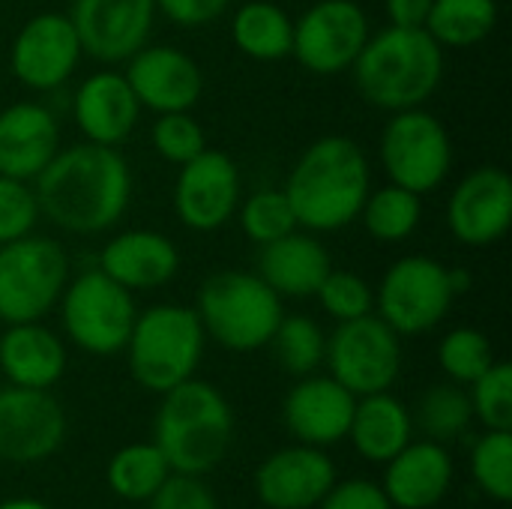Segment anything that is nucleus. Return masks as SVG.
Listing matches in <instances>:
<instances>
[{"label": "nucleus", "mask_w": 512, "mask_h": 509, "mask_svg": "<svg viewBox=\"0 0 512 509\" xmlns=\"http://www.w3.org/2000/svg\"><path fill=\"white\" fill-rule=\"evenodd\" d=\"M357 396L330 375H306L288 390L282 405L285 429L306 447H330L348 438Z\"/></svg>", "instance_id": "obj_19"}, {"label": "nucleus", "mask_w": 512, "mask_h": 509, "mask_svg": "<svg viewBox=\"0 0 512 509\" xmlns=\"http://www.w3.org/2000/svg\"><path fill=\"white\" fill-rule=\"evenodd\" d=\"M471 408L474 420L486 426V432H512V366L495 360L474 384H471Z\"/></svg>", "instance_id": "obj_37"}, {"label": "nucleus", "mask_w": 512, "mask_h": 509, "mask_svg": "<svg viewBox=\"0 0 512 509\" xmlns=\"http://www.w3.org/2000/svg\"><path fill=\"white\" fill-rule=\"evenodd\" d=\"M81 51L99 63H126L150 42L156 24L153 0H72L66 12Z\"/></svg>", "instance_id": "obj_15"}, {"label": "nucleus", "mask_w": 512, "mask_h": 509, "mask_svg": "<svg viewBox=\"0 0 512 509\" xmlns=\"http://www.w3.org/2000/svg\"><path fill=\"white\" fill-rule=\"evenodd\" d=\"M333 270L327 246L312 231H288L285 237L264 243L258 255V276L279 297H315L324 276Z\"/></svg>", "instance_id": "obj_25"}, {"label": "nucleus", "mask_w": 512, "mask_h": 509, "mask_svg": "<svg viewBox=\"0 0 512 509\" xmlns=\"http://www.w3.org/2000/svg\"><path fill=\"white\" fill-rule=\"evenodd\" d=\"M150 141H153V150L177 168L186 165L189 159H195L201 150H207V135L201 129V123L192 117V111L156 114Z\"/></svg>", "instance_id": "obj_39"}, {"label": "nucleus", "mask_w": 512, "mask_h": 509, "mask_svg": "<svg viewBox=\"0 0 512 509\" xmlns=\"http://www.w3.org/2000/svg\"><path fill=\"white\" fill-rule=\"evenodd\" d=\"M69 282L66 249L39 234L18 237L0 246V321H42L57 309Z\"/></svg>", "instance_id": "obj_9"}, {"label": "nucleus", "mask_w": 512, "mask_h": 509, "mask_svg": "<svg viewBox=\"0 0 512 509\" xmlns=\"http://www.w3.org/2000/svg\"><path fill=\"white\" fill-rule=\"evenodd\" d=\"M60 150V126L42 102H12L0 111V174L33 183Z\"/></svg>", "instance_id": "obj_23"}, {"label": "nucleus", "mask_w": 512, "mask_h": 509, "mask_svg": "<svg viewBox=\"0 0 512 509\" xmlns=\"http://www.w3.org/2000/svg\"><path fill=\"white\" fill-rule=\"evenodd\" d=\"M99 270L126 291H153L177 276L180 252L177 243L162 231L129 228L102 246Z\"/></svg>", "instance_id": "obj_22"}, {"label": "nucleus", "mask_w": 512, "mask_h": 509, "mask_svg": "<svg viewBox=\"0 0 512 509\" xmlns=\"http://www.w3.org/2000/svg\"><path fill=\"white\" fill-rule=\"evenodd\" d=\"M477 486L498 504L512 501V432H486L471 450Z\"/></svg>", "instance_id": "obj_36"}, {"label": "nucleus", "mask_w": 512, "mask_h": 509, "mask_svg": "<svg viewBox=\"0 0 512 509\" xmlns=\"http://www.w3.org/2000/svg\"><path fill=\"white\" fill-rule=\"evenodd\" d=\"M468 288V270L447 267L432 255H405L384 270L375 288V309L399 336H420L435 330Z\"/></svg>", "instance_id": "obj_7"}, {"label": "nucleus", "mask_w": 512, "mask_h": 509, "mask_svg": "<svg viewBox=\"0 0 512 509\" xmlns=\"http://www.w3.org/2000/svg\"><path fill=\"white\" fill-rule=\"evenodd\" d=\"M231 39L246 57L276 63L291 57L294 18L270 0H249L231 18Z\"/></svg>", "instance_id": "obj_28"}, {"label": "nucleus", "mask_w": 512, "mask_h": 509, "mask_svg": "<svg viewBox=\"0 0 512 509\" xmlns=\"http://www.w3.org/2000/svg\"><path fill=\"white\" fill-rule=\"evenodd\" d=\"M366 234L378 243H402L423 222V201L417 192L387 183L366 195L363 210L357 216Z\"/></svg>", "instance_id": "obj_30"}, {"label": "nucleus", "mask_w": 512, "mask_h": 509, "mask_svg": "<svg viewBox=\"0 0 512 509\" xmlns=\"http://www.w3.org/2000/svg\"><path fill=\"white\" fill-rule=\"evenodd\" d=\"M237 222H240L243 234L258 246L273 243V240L285 237L288 231L300 228L297 216L291 210V201L282 189L252 192L246 201L237 204Z\"/></svg>", "instance_id": "obj_34"}, {"label": "nucleus", "mask_w": 512, "mask_h": 509, "mask_svg": "<svg viewBox=\"0 0 512 509\" xmlns=\"http://www.w3.org/2000/svg\"><path fill=\"white\" fill-rule=\"evenodd\" d=\"M270 345H273V354H276L279 366L288 375L306 378V375L318 372V366L324 363L327 336L306 315H282Z\"/></svg>", "instance_id": "obj_32"}, {"label": "nucleus", "mask_w": 512, "mask_h": 509, "mask_svg": "<svg viewBox=\"0 0 512 509\" xmlns=\"http://www.w3.org/2000/svg\"><path fill=\"white\" fill-rule=\"evenodd\" d=\"M81 42L66 12H36L12 39V75L36 93L63 87L81 60Z\"/></svg>", "instance_id": "obj_13"}, {"label": "nucleus", "mask_w": 512, "mask_h": 509, "mask_svg": "<svg viewBox=\"0 0 512 509\" xmlns=\"http://www.w3.org/2000/svg\"><path fill=\"white\" fill-rule=\"evenodd\" d=\"M192 309L204 336L234 354L267 348L285 315L282 297L258 273L246 270H219L207 276Z\"/></svg>", "instance_id": "obj_5"}, {"label": "nucleus", "mask_w": 512, "mask_h": 509, "mask_svg": "<svg viewBox=\"0 0 512 509\" xmlns=\"http://www.w3.org/2000/svg\"><path fill=\"white\" fill-rule=\"evenodd\" d=\"M453 486V456L438 441L399 450L384 471V495L396 509H432Z\"/></svg>", "instance_id": "obj_24"}, {"label": "nucleus", "mask_w": 512, "mask_h": 509, "mask_svg": "<svg viewBox=\"0 0 512 509\" xmlns=\"http://www.w3.org/2000/svg\"><path fill=\"white\" fill-rule=\"evenodd\" d=\"M204 327L192 306L156 303L135 315L126 357L132 378L150 393H168L171 387L195 378L204 357Z\"/></svg>", "instance_id": "obj_6"}, {"label": "nucleus", "mask_w": 512, "mask_h": 509, "mask_svg": "<svg viewBox=\"0 0 512 509\" xmlns=\"http://www.w3.org/2000/svg\"><path fill=\"white\" fill-rule=\"evenodd\" d=\"M324 363L330 366V378L354 396L384 393L402 372V336L375 312L342 321L327 336Z\"/></svg>", "instance_id": "obj_11"}, {"label": "nucleus", "mask_w": 512, "mask_h": 509, "mask_svg": "<svg viewBox=\"0 0 512 509\" xmlns=\"http://www.w3.org/2000/svg\"><path fill=\"white\" fill-rule=\"evenodd\" d=\"M378 156L390 183L423 198L450 177L453 138L441 117L426 111V105L405 108L390 114L378 141Z\"/></svg>", "instance_id": "obj_10"}, {"label": "nucleus", "mask_w": 512, "mask_h": 509, "mask_svg": "<svg viewBox=\"0 0 512 509\" xmlns=\"http://www.w3.org/2000/svg\"><path fill=\"white\" fill-rule=\"evenodd\" d=\"M234 414L228 399L207 381L189 378L168 393L153 423V444L162 450L174 474L204 477L231 450Z\"/></svg>", "instance_id": "obj_4"}, {"label": "nucleus", "mask_w": 512, "mask_h": 509, "mask_svg": "<svg viewBox=\"0 0 512 509\" xmlns=\"http://www.w3.org/2000/svg\"><path fill=\"white\" fill-rule=\"evenodd\" d=\"M240 204V168L222 150H201L195 159L180 165L174 183L177 219L198 234L219 231L228 225Z\"/></svg>", "instance_id": "obj_14"}, {"label": "nucleus", "mask_w": 512, "mask_h": 509, "mask_svg": "<svg viewBox=\"0 0 512 509\" xmlns=\"http://www.w3.org/2000/svg\"><path fill=\"white\" fill-rule=\"evenodd\" d=\"M63 333L90 357H114L126 348L138 306L132 291L117 285L99 267L69 279L60 294Z\"/></svg>", "instance_id": "obj_8"}, {"label": "nucleus", "mask_w": 512, "mask_h": 509, "mask_svg": "<svg viewBox=\"0 0 512 509\" xmlns=\"http://www.w3.org/2000/svg\"><path fill=\"white\" fill-rule=\"evenodd\" d=\"M150 509H219L210 486L192 474H168L150 498Z\"/></svg>", "instance_id": "obj_41"}, {"label": "nucleus", "mask_w": 512, "mask_h": 509, "mask_svg": "<svg viewBox=\"0 0 512 509\" xmlns=\"http://www.w3.org/2000/svg\"><path fill=\"white\" fill-rule=\"evenodd\" d=\"M282 192L300 228L312 234L342 231L357 222L372 192L369 159L354 138L324 135L300 153Z\"/></svg>", "instance_id": "obj_2"}, {"label": "nucleus", "mask_w": 512, "mask_h": 509, "mask_svg": "<svg viewBox=\"0 0 512 509\" xmlns=\"http://www.w3.org/2000/svg\"><path fill=\"white\" fill-rule=\"evenodd\" d=\"M39 216L66 234L114 228L132 201V171L117 147L81 141L60 147L33 180Z\"/></svg>", "instance_id": "obj_1"}, {"label": "nucleus", "mask_w": 512, "mask_h": 509, "mask_svg": "<svg viewBox=\"0 0 512 509\" xmlns=\"http://www.w3.org/2000/svg\"><path fill=\"white\" fill-rule=\"evenodd\" d=\"M438 363H441V369L447 372V378L453 384L471 387L495 363V351H492V342H489V336L483 330L456 327L441 339Z\"/></svg>", "instance_id": "obj_35"}, {"label": "nucleus", "mask_w": 512, "mask_h": 509, "mask_svg": "<svg viewBox=\"0 0 512 509\" xmlns=\"http://www.w3.org/2000/svg\"><path fill=\"white\" fill-rule=\"evenodd\" d=\"M0 372L15 387L51 390L66 372V345L42 321L6 324L0 333Z\"/></svg>", "instance_id": "obj_26"}, {"label": "nucleus", "mask_w": 512, "mask_h": 509, "mask_svg": "<svg viewBox=\"0 0 512 509\" xmlns=\"http://www.w3.org/2000/svg\"><path fill=\"white\" fill-rule=\"evenodd\" d=\"M336 483V468L321 447H288L255 471V492L267 509H312Z\"/></svg>", "instance_id": "obj_20"}, {"label": "nucleus", "mask_w": 512, "mask_h": 509, "mask_svg": "<svg viewBox=\"0 0 512 509\" xmlns=\"http://www.w3.org/2000/svg\"><path fill=\"white\" fill-rule=\"evenodd\" d=\"M512 225V180L501 165L471 168L447 201V228L468 249L495 246Z\"/></svg>", "instance_id": "obj_16"}, {"label": "nucleus", "mask_w": 512, "mask_h": 509, "mask_svg": "<svg viewBox=\"0 0 512 509\" xmlns=\"http://www.w3.org/2000/svg\"><path fill=\"white\" fill-rule=\"evenodd\" d=\"M474 423V408L462 384H435L420 396L417 426L438 444L456 441Z\"/></svg>", "instance_id": "obj_33"}, {"label": "nucleus", "mask_w": 512, "mask_h": 509, "mask_svg": "<svg viewBox=\"0 0 512 509\" xmlns=\"http://www.w3.org/2000/svg\"><path fill=\"white\" fill-rule=\"evenodd\" d=\"M72 117L84 141L120 147L138 126L141 105L123 72L102 69L81 81L72 99Z\"/></svg>", "instance_id": "obj_21"}, {"label": "nucleus", "mask_w": 512, "mask_h": 509, "mask_svg": "<svg viewBox=\"0 0 512 509\" xmlns=\"http://www.w3.org/2000/svg\"><path fill=\"white\" fill-rule=\"evenodd\" d=\"M39 219L33 183L0 174V246L33 234Z\"/></svg>", "instance_id": "obj_40"}, {"label": "nucleus", "mask_w": 512, "mask_h": 509, "mask_svg": "<svg viewBox=\"0 0 512 509\" xmlns=\"http://www.w3.org/2000/svg\"><path fill=\"white\" fill-rule=\"evenodd\" d=\"M171 465L156 444H129L108 462V486L117 498L141 504L168 480Z\"/></svg>", "instance_id": "obj_31"}, {"label": "nucleus", "mask_w": 512, "mask_h": 509, "mask_svg": "<svg viewBox=\"0 0 512 509\" xmlns=\"http://www.w3.org/2000/svg\"><path fill=\"white\" fill-rule=\"evenodd\" d=\"M357 93L381 111L426 105L444 81V48L426 27H384L369 33L354 66Z\"/></svg>", "instance_id": "obj_3"}, {"label": "nucleus", "mask_w": 512, "mask_h": 509, "mask_svg": "<svg viewBox=\"0 0 512 509\" xmlns=\"http://www.w3.org/2000/svg\"><path fill=\"white\" fill-rule=\"evenodd\" d=\"M315 297L336 324L375 312V288L354 270H330Z\"/></svg>", "instance_id": "obj_38"}, {"label": "nucleus", "mask_w": 512, "mask_h": 509, "mask_svg": "<svg viewBox=\"0 0 512 509\" xmlns=\"http://www.w3.org/2000/svg\"><path fill=\"white\" fill-rule=\"evenodd\" d=\"M66 438V411L51 390H0V459L30 465L54 456Z\"/></svg>", "instance_id": "obj_17"}, {"label": "nucleus", "mask_w": 512, "mask_h": 509, "mask_svg": "<svg viewBox=\"0 0 512 509\" xmlns=\"http://www.w3.org/2000/svg\"><path fill=\"white\" fill-rule=\"evenodd\" d=\"M369 33V15L357 0H318L294 21L291 57L315 75H339L354 66Z\"/></svg>", "instance_id": "obj_12"}, {"label": "nucleus", "mask_w": 512, "mask_h": 509, "mask_svg": "<svg viewBox=\"0 0 512 509\" xmlns=\"http://www.w3.org/2000/svg\"><path fill=\"white\" fill-rule=\"evenodd\" d=\"M156 12H162L177 27H204L216 21L231 0H153Z\"/></svg>", "instance_id": "obj_43"}, {"label": "nucleus", "mask_w": 512, "mask_h": 509, "mask_svg": "<svg viewBox=\"0 0 512 509\" xmlns=\"http://www.w3.org/2000/svg\"><path fill=\"white\" fill-rule=\"evenodd\" d=\"M432 0H384V12L393 27H426Z\"/></svg>", "instance_id": "obj_44"}, {"label": "nucleus", "mask_w": 512, "mask_h": 509, "mask_svg": "<svg viewBox=\"0 0 512 509\" xmlns=\"http://www.w3.org/2000/svg\"><path fill=\"white\" fill-rule=\"evenodd\" d=\"M411 435L414 417L390 390L357 396L348 438L363 459L387 465L399 450L411 444Z\"/></svg>", "instance_id": "obj_27"}, {"label": "nucleus", "mask_w": 512, "mask_h": 509, "mask_svg": "<svg viewBox=\"0 0 512 509\" xmlns=\"http://www.w3.org/2000/svg\"><path fill=\"white\" fill-rule=\"evenodd\" d=\"M318 509H393L387 501L384 489L369 483V480H348V483H333V489L324 495Z\"/></svg>", "instance_id": "obj_42"}, {"label": "nucleus", "mask_w": 512, "mask_h": 509, "mask_svg": "<svg viewBox=\"0 0 512 509\" xmlns=\"http://www.w3.org/2000/svg\"><path fill=\"white\" fill-rule=\"evenodd\" d=\"M498 24V0H432L426 30L441 48H471Z\"/></svg>", "instance_id": "obj_29"}, {"label": "nucleus", "mask_w": 512, "mask_h": 509, "mask_svg": "<svg viewBox=\"0 0 512 509\" xmlns=\"http://www.w3.org/2000/svg\"><path fill=\"white\" fill-rule=\"evenodd\" d=\"M126 81L141 108L165 111H192L204 93V72L186 51L174 45H144L126 60Z\"/></svg>", "instance_id": "obj_18"}, {"label": "nucleus", "mask_w": 512, "mask_h": 509, "mask_svg": "<svg viewBox=\"0 0 512 509\" xmlns=\"http://www.w3.org/2000/svg\"><path fill=\"white\" fill-rule=\"evenodd\" d=\"M0 509H48L39 501H30V498H12V501H3Z\"/></svg>", "instance_id": "obj_45"}]
</instances>
